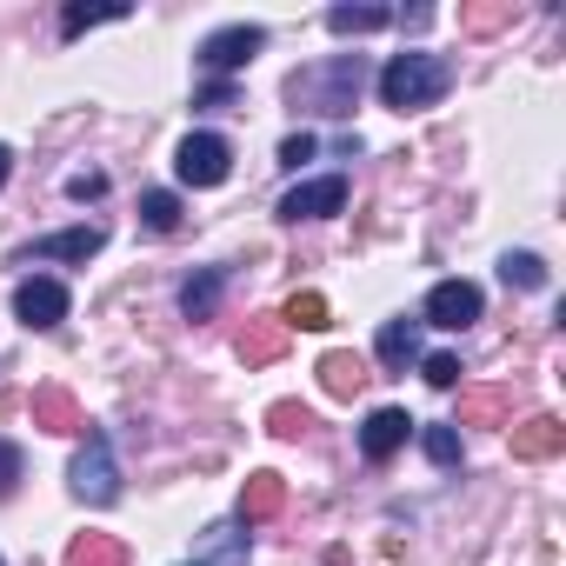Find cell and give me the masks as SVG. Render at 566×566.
Segmentation results:
<instances>
[{"instance_id": "6da1fadb", "label": "cell", "mask_w": 566, "mask_h": 566, "mask_svg": "<svg viewBox=\"0 0 566 566\" xmlns=\"http://www.w3.org/2000/svg\"><path fill=\"white\" fill-rule=\"evenodd\" d=\"M447 61L440 54H394L387 67H380V101L394 107V114H420V107H433L440 94H447Z\"/></svg>"}, {"instance_id": "7a4b0ae2", "label": "cell", "mask_w": 566, "mask_h": 566, "mask_svg": "<svg viewBox=\"0 0 566 566\" xmlns=\"http://www.w3.org/2000/svg\"><path fill=\"white\" fill-rule=\"evenodd\" d=\"M360 81H367V61H360V54H334L327 67L294 74V87H287V94H294L301 107H314V114H354Z\"/></svg>"}, {"instance_id": "3957f363", "label": "cell", "mask_w": 566, "mask_h": 566, "mask_svg": "<svg viewBox=\"0 0 566 566\" xmlns=\"http://www.w3.org/2000/svg\"><path fill=\"white\" fill-rule=\"evenodd\" d=\"M67 486H74L81 506H114L120 500V460H114V440L107 433H87V447L67 467Z\"/></svg>"}, {"instance_id": "277c9868", "label": "cell", "mask_w": 566, "mask_h": 566, "mask_svg": "<svg viewBox=\"0 0 566 566\" xmlns=\"http://www.w3.org/2000/svg\"><path fill=\"white\" fill-rule=\"evenodd\" d=\"M67 307H74V294L61 287V280H48V273H34V280H21V287H14V321L28 334H54L67 321Z\"/></svg>"}, {"instance_id": "5b68a950", "label": "cell", "mask_w": 566, "mask_h": 566, "mask_svg": "<svg viewBox=\"0 0 566 566\" xmlns=\"http://www.w3.org/2000/svg\"><path fill=\"white\" fill-rule=\"evenodd\" d=\"M260 48H266V28H253V21H233V28H213V34L200 41V67L227 81V74H240V67H247Z\"/></svg>"}, {"instance_id": "8992f818", "label": "cell", "mask_w": 566, "mask_h": 566, "mask_svg": "<svg viewBox=\"0 0 566 566\" xmlns=\"http://www.w3.org/2000/svg\"><path fill=\"white\" fill-rule=\"evenodd\" d=\"M174 174H180V187H220L233 174V147L220 134H187L174 154Z\"/></svg>"}, {"instance_id": "52a82bcc", "label": "cell", "mask_w": 566, "mask_h": 566, "mask_svg": "<svg viewBox=\"0 0 566 566\" xmlns=\"http://www.w3.org/2000/svg\"><path fill=\"white\" fill-rule=\"evenodd\" d=\"M480 287L473 280H440V287L427 294V314H420V327H447V334H460V327H473L480 321Z\"/></svg>"}, {"instance_id": "ba28073f", "label": "cell", "mask_w": 566, "mask_h": 566, "mask_svg": "<svg viewBox=\"0 0 566 566\" xmlns=\"http://www.w3.org/2000/svg\"><path fill=\"white\" fill-rule=\"evenodd\" d=\"M347 207V180L340 174H321V180H301L287 200H280V220H327Z\"/></svg>"}, {"instance_id": "9c48e42d", "label": "cell", "mask_w": 566, "mask_h": 566, "mask_svg": "<svg viewBox=\"0 0 566 566\" xmlns=\"http://www.w3.org/2000/svg\"><path fill=\"white\" fill-rule=\"evenodd\" d=\"M407 433H413L407 407H374V413H367V427H360V453L380 467V460H394V453L407 447Z\"/></svg>"}, {"instance_id": "30bf717a", "label": "cell", "mask_w": 566, "mask_h": 566, "mask_svg": "<svg viewBox=\"0 0 566 566\" xmlns=\"http://www.w3.org/2000/svg\"><path fill=\"white\" fill-rule=\"evenodd\" d=\"M101 247H107V227L94 220V227H67V233L34 240V247H28V260H94Z\"/></svg>"}, {"instance_id": "8fae6325", "label": "cell", "mask_w": 566, "mask_h": 566, "mask_svg": "<svg viewBox=\"0 0 566 566\" xmlns=\"http://www.w3.org/2000/svg\"><path fill=\"white\" fill-rule=\"evenodd\" d=\"M280 506H287V480H280V473H253V480L240 486V526H260V520H273Z\"/></svg>"}, {"instance_id": "7c38bea8", "label": "cell", "mask_w": 566, "mask_h": 566, "mask_svg": "<svg viewBox=\"0 0 566 566\" xmlns=\"http://www.w3.org/2000/svg\"><path fill=\"white\" fill-rule=\"evenodd\" d=\"M374 354H380L387 374H407V367L420 360V321H387L380 340H374Z\"/></svg>"}, {"instance_id": "4fadbf2b", "label": "cell", "mask_w": 566, "mask_h": 566, "mask_svg": "<svg viewBox=\"0 0 566 566\" xmlns=\"http://www.w3.org/2000/svg\"><path fill=\"white\" fill-rule=\"evenodd\" d=\"M559 447H566V427H559L553 413H539V420L513 427V460H553Z\"/></svg>"}, {"instance_id": "5bb4252c", "label": "cell", "mask_w": 566, "mask_h": 566, "mask_svg": "<svg viewBox=\"0 0 566 566\" xmlns=\"http://www.w3.org/2000/svg\"><path fill=\"white\" fill-rule=\"evenodd\" d=\"M220 287H227V273H220V266H200V273L187 280V287H180V314H187V321H213Z\"/></svg>"}, {"instance_id": "9a60e30c", "label": "cell", "mask_w": 566, "mask_h": 566, "mask_svg": "<svg viewBox=\"0 0 566 566\" xmlns=\"http://www.w3.org/2000/svg\"><path fill=\"white\" fill-rule=\"evenodd\" d=\"M280 347H287V321H253V327L240 334V360H247V367L280 360Z\"/></svg>"}, {"instance_id": "2e32d148", "label": "cell", "mask_w": 566, "mask_h": 566, "mask_svg": "<svg viewBox=\"0 0 566 566\" xmlns=\"http://www.w3.org/2000/svg\"><path fill=\"white\" fill-rule=\"evenodd\" d=\"M193 566H247V526H207V553Z\"/></svg>"}, {"instance_id": "e0dca14e", "label": "cell", "mask_w": 566, "mask_h": 566, "mask_svg": "<svg viewBox=\"0 0 566 566\" xmlns=\"http://www.w3.org/2000/svg\"><path fill=\"white\" fill-rule=\"evenodd\" d=\"M321 387H327L334 400H354V394L367 387V367H360L354 354H327V360H321Z\"/></svg>"}, {"instance_id": "ac0fdd59", "label": "cell", "mask_w": 566, "mask_h": 566, "mask_svg": "<svg viewBox=\"0 0 566 566\" xmlns=\"http://www.w3.org/2000/svg\"><path fill=\"white\" fill-rule=\"evenodd\" d=\"M67 566H127V546L114 533H81L67 546Z\"/></svg>"}, {"instance_id": "d6986e66", "label": "cell", "mask_w": 566, "mask_h": 566, "mask_svg": "<svg viewBox=\"0 0 566 566\" xmlns=\"http://www.w3.org/2000/svg\"><path fill=\"white\" fill-rule=\"evenodd\" d=\"M500 280H506V287H520V294H539L546 287V260L539 253H506L500 260Z\"/></svg>"}, {"instance_id": "ffe728a7", "label": "cell", "mask_w": 566, "mask_h": 566, "mask_svg": "<svg viewBox=\"0 0 566 566\" xmlns=\"http://www.w3.org/2000/svg\"><path fill=\"white\" fill-rule=\"evenodd\" d=\"M34 420H41L48 433H74V427H81L74 400H67V394H54V387H48V394H34Z\"/></svg>"}, {"instance_id": "44dd1931", "label": "cell", "mask_w": 566, "mask_h": 566, "mask_svg": "<svg viewBox=\"0 0 566 566\" xmlns=\"http://www.w3.org/2000/svg\"><path fill=\"white\" fill-rule=\"evenodd\" d=\"M280 321H287V334H294V327L321 334V327H327L334 314H327V294H294V301H287V314H280Z\"/></svg>"}, {"instance_id": "7402d4cb", "label": "cell", "mask_w": 566, "mask_h": 566, "mask_svg": "<svg viewBox=\"0 0 566 566\" xmlns=\"http://www.w3.org/2000/svg\"><path fill=\"white\" fill-rule=\"evenodd\" d=\"M387 21H394L387 8H334V14H327V28H334V34H380Z\"/></svg>"}, {"instance_id": "603a6c76", "label": "cell", "mask_w": 566, "mask_h": 566, "mask_svg": "<svg viewBox=\"0 0 566 566\" xmlns=\"http://www.w3.org/2000/svg\"><path fill=\"white\" fill-rule=\"evenodd\" d=\"M140 220H147V233H174L180 227V200L167 187H154V193H140Z\"/></svg>"}, {"instance_id": "cb8c5ba5", "label": "cell", "mask_w": 566, "mask_h": 566, "mask_svg": "<svg viewBox=\"0 0 566 566\" xmlns=\"http://www.w3.org/2000/svg\"><path fill=\"white\" fill-rule=\"evenodd\" d=\"M420 447L433 467H460V427H420Z\"/></svg>"}, {"instance_id": "d4e9b609", "label": "cell", "mask_w": 566, "mask_h": 566, "mask_svg": "<svg viewBox=\"0 0 566 566\" xmlns=\"http://www.w3.org/2000/svg\"><path fill=\"white\" fill-rule=\"evenodd\" d=\"M101 21H127V8H67V14H61V34L74 41V34H87V28H101Z\"/></svg>"}, {"instance_id": "484cf974", "label": "cell", "mask_w": 566, "mask_h": 566, "mask_svg": "<svg viewBox=\"0 0 566 566\" xmlns=\"http://www.w3.org/2000/svg\"><path fill=\"white\" fill-rule=\"evenodd\" d=\"M266 420H273V433H287V440H294V433H307V407H294V400H280Z\"/></svg>"}, {"instance_id": "4316f807", "label": "cell", "mask_w": 566, "mask_h": 566, "mask_svg": "<svg viewBox=\"0 0 566 566\" xmlns=\"http://www.w3.org/2000/svg\"><path fill=\"white\" fill-rule=\"evenodd\" d=\"M21 486V447L14 440H0V500H8Z\"/></svg>"}, {"instance_id": "83f0119b", "label": "cell", "mask_w": 566, "mask_h": 566, "mask_svg": "<svg viewBox=\"0 0 566 566\" xmlns=\"http://www.w3.org/2000/svg\"><path fill=\"white\" fill-rule=\"evenodd\" d=\"M427 387H440V394L460 387V360H453V354H433V360H427Z\"/></svg>"}, {"instance_id": "f1b7e54d", "label": "cell", "mask_w": 566, "mask_h": 566, "mask_svg": "<svg viewBox=\"0 0 566 566\" xmlns=\"http://www.w3.org/2000/svg\"><path fill=\"white\" fill-rule=\"evenodd\" d=\"M314 134H287V140H280V167H301V160H314Z\"/></svg>"}, {"instance_id": "f546056e", "label": "cell", "mask_w": 566, "mask_h": 566, "mask_svg": "<svg viewBox=\"0 0 566 566\" xmlns=\"http://www.w3.org/2000/svg\"><path fill=\"white\" fill-rule=\"evenodd\" d=\"M67 193H74V200H101V193H107V174H74Z\"/></svg>"}, {"instance_id": "4dcf8cb0", "label": "cell", "mask_w": 566, "mask_h": 566, "mask_svg": "<svg viewBox=\"0 0 566 566\" xmlns=\"http://www.w3.org/2000/svg\"><path fill=\"white\" fill-rule=\"evenodd\" d=\"M200 107H213V114H220V107H233V87H227V81H213V87L200 94Z\"/></svg>"}, {"instance_id": "1f68e13d", "label": "cell", "mask_w": 566, "mask_h": 566, "mask_svg": "<svg viewBox=\"0 0 566 566\" xmlns=\"http://www.w3.org/2000/svg\"><path fill=\"white\" fill-rule=\"evenodd\" d=\"M467 413H473V420H486V413H500V394H473V400H467Z\"/></svg>"}, {"instance_id": "d6a6232c", "label": "cell", "mask_w": 566, "mask_h": 566, "mask_svg": "<svg viewBox=\"0 0 566 566\" xmlns=\"http://www.w3.org/2000/svg\"><path fill=\"white\" fill-rule=\"evenodd\" d=\"M8 174H14V154H8V147H0V187H8Z\"/></svg>"}]
</instances>
